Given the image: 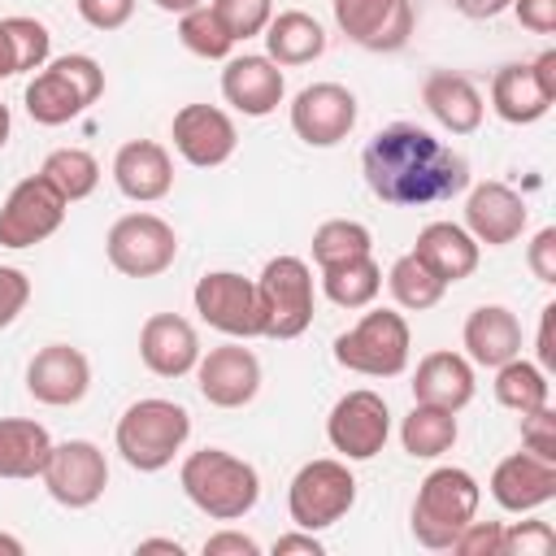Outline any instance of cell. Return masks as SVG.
<instances>
[{"label":"cell","mask_w":556,"mask_h":556,"mask_svg":"<svg viewBox=\"0 0 556 556\" xmlns=\"http://www.w3.org/2000/svg\"><path fill=\"white\" fill-rule=\"evenodd\" d=\"M178 482H182V495L213 521H239L261 500V473L226 447L191 452L178 469Z\"/></svg>","instance_id":"obj_2"},{"label":"cell","mask_w":556,"mask_h":556,"mask_svg":"<svg viewBox=\"0 0 556 556\" xmlns=\"http://www.w3.org/2000/svg\"><path fill=\"white\" fill-rule=\"evenodd\" d=\"M408 352H413V334H408L404 313H395V308H369L352 330H343L334 339V361L365 378L404 374Z\"/></svg>","instance_id":"obj_6"},{"label":"cell","mask_w":556,"mask_h":556,"mask_svg":"<svg viewBox=\"0 0 556 556\" xmlns=\"http://www.w3.org/2000/svg\"><path fill=\"white\" fill-rule=\"evenodd\" d=\"M187 439H191V413L174 400H161V395L135 400L117 417V430H113V443H117L122 460L139 473L165 469L182 452Z\"/></svg>","instance_id":"obj_4"},{"label":"cell","mask_w":556,"mask_h":556,"mask_svg":"<svg viewBox=\"0 0 556 556\" xmlns=\"http://www.w3.org/2000/svg\"><path fill=\"white\" fill-rule=\"evenodd\" d=\"M387 434H391V408L369 387L339 395L326 417V439L343 460H374L387 447Z\"/></svg>","instance_id":"obj_12"},{"label":"cell","mask_w":556,"mask_h":556,"mask_svg":"<svg viewBox=\"0 0 556 556\" xmlns=\"http://www.w3.org/2000/svg\"><path fill=\"white\" fill-rule=\"evenodd\" d=\"M517 13V22L534 35H552L556 30V0H513L508 4Z\"/></svg>","instance_id":"obj_46"},{"label":"cell","mask_w":556,"mask_h":556,"mask_svg":"<svg viewBox=\"0 0 556 556\" xmlns=\"http://www.w3.org/2000/svg\"><path fill=\"white\" fill-rule=\"evenodd\" d=\"M104 91V70L87 52H65L26 83V113L39 126H65L78 113H87Z\"/></svg>","instance_id":"obj_5"},{"label":"cell","mask_w":556,"mask_h":556,"mask_svg":"<svg viewBox=\"0 0 556 556\" xmlns=\"http://www.w3.org/2000/svg\"><path fill=\"white\" fill-rule=\"evenodd\" d=\"M104 252H109V265L126 278H156L174 265L178 256V235L165 217L156 213H126L109 226V239H104Z\"/></svg>","instance_id":"obj_9"},{"label":"cell","mask_w":556,"mask_h":556,"mask_svg":"<svg viewBox=\"0 0 556 556\" xmlns=\"http://www.w3.org/2000/svg\"><path fill=\"white\" fill-rule=\"evenodd\" d=\"M169 139L178 148V156L195 169H217L235 156L239 148V130L235 117L217 104H182L169 122Z\"/></svg>","instance_id":"obj_16"},{"label":"cell","mask_w":556,"mask_h":556,"mask_svg":"<svg viewBox=\"0 0 556 556\" xmlns=\"http://www.w3.org/2000/svg\"><path fill=\"white\" fill-rule=\"evenodd\" d=\"M208 4L222 17V26L230 30L235 43L261 35L269 26V17H274V0H208Z\"/></svg>","instance_id":"obj_38"},{"label":"cell","mask_w":556,"mask_h":556,"mask_svg":"<svg viewBox=\"0 0 556 556\" xmlns=\"http://www.w3.org/2000/svg\"><path fill=\"white\" fill-rule=\"evenodd\" d=\"M78 17L96 30H122L135 17V0H74Z\"/></svg>","instance_id":"obj_43"},{"label":"cell","mask_w":556,"mask_h":556,"mask_svg":"<svg viewBox=\"0 0 556 556\" xmlns=\"http://www.w3.org/2000/svg\"><path fill=\"white\" fill-rule=\"evenodd\" d=\"M139 361L156 378H187L200 361V334L178 313H152L139 330Z\"/></svg>","instance_id":"obj_23"},{"label":"cell","mask_w":556,"mask_h":556,"mask_svg":"<svg viewBox=\"0 0 556 556\" xmlns=\"http://www.w3.org/2000/svg\"><path fill=\"white\" fill-rule=\"evenodd\" d=\"M356 96L343 83H313L291 100V130L308 148H334L356 126Z\"/></svg>","instance_id":"obj_18"},{"label":"cell","mask_w":556,"mask_h":556,"mask_svg":"<svg viewBox=\"0 0 556 556\" xmlns=\"http://www.w3.org/2000/svg\"><path fill=\"white\" fill-rule=\"evenodd\" d=\"M356 504V478L348 469V460L321 456L295 469L291 486H287V513L300 530H330L334 521L348 517V508Z\"/></svg>","instance_id":"obj_8"},{"label":"cell","mask_w":556,"mask_h":556,"mask_svg":"<svg viewBox=\"0 0 556 556\" xmlns=\"http://www.w3.org/2000/svg\"><path fill=\"white\" fill-rule=\"evenodd\" d=\"M526 222H530V208L508 182H495V178L478 182L465 200V230L486 248H504V243L521 239Z\"/></svg>","instance_id":"obj_21"},{"label":"cell","mask_w":556,"mask_h":556,"mask_svg":"<svg viewBox=\"0 0 556 556\" xmlns=\"http://www.w3.org/2000/svg\"><path fill=\"white\" fill-rule=\"evenodd\" d=\"M460 339H465L469 361L482 365V369H500L504 361L521 356V321H517V313L504 308V304H478V308L465 317Z\"/></svg>","instance_id":"obj_26"},{"label":"cell","mask_w":556,"mask_h":556,"mask_svg":"<svg viewBox=\"0 0 556 556\" xmlns=\"http://www.w3.org/2000/svg\"><path fill=\"white\" fill-rule=\"evenodd\" d=\"M256 308L265 339H300L313 326V269L300 256L265 261L256 278Z\"/></svg>","instance_id":"obj_7"},{"label":"cell","mask_w":556,"mask_h":556,"mask_svg":"<svg viewBox=\"0 0 556 556\" xmlns=\"http://www.w3.org/2000/svg\"><path fill=\"white\" fill-rule=\"evenodd\" d=\"M556 495V460L534 452H513L491 469V500L504 513H534Z\"/></svg>","instance_id":"obj_22"},{"label":"cell","mask_w":556,"mask_h":556,"mask_svg":"<svg viewBox=\"0 0 556 556\" xmlns=\"http://www.w3.org/2000/svg\"><path fill=\"white\" fill-rule=\"evenodd\" d=\"M52 452V434L30 417H0V478H39Z\"/></svg>","instance_id":"obj_30"},{"label":"cell","mask_w":556,"mask_h":556,"mask_svg":"<svg viewBox=\"0 0 556 556\" xmlns=\"http://www.w3.org/2000/svg\"><path fill=\"white\" fill-rule=\"evenodd\" d=\"M139 552H174V556H182V543L178 539H139Z\"/></svg>","instance_id":"obj_52"},{"label":"cell","mask_w":556,"mask_h":556,"mask_svg":"<svg viewBox=\"0 0 556 556\" xmlns=\"http://www.w3.org/2000/svg\"><path fill=\"white\" fill-rule=\"evenodd\" d=\"M91 387V361L70 343H48L26 365V391L48 408H70Z\"/></svg>","instance_id":"obj_19"},{"label":"cell","mask_w":556,"mask_h":556,"mask_svg":"<svg viewBox=\"0 0 556 556\" xmlns=\"http://www.w3.org/2000/svg\"><path fill=\"white\" fill-rule=\"evenodd\" d=\"M222 96L235 113L243 117H269L282 96H287V78H282V65H274L269 56H256V52H243V56H226V70H222Z\"/></svg>","instance_id":"obj_20"},{"label":"cell","mask_w":556,"mask_h":556,"mask_svg":"<svg viewBox=\"0 0 556 556\" xmlns=\"http://www.w3.org/2000/svg\"><path fill=\"white\" fill-rule=\"evenodd\" d=\"M39 174L74 204V200H87L96 187H100V161L87 152V148H56L43 156Z\"/></svg>","instance_id":"obj_34"},{"label":"cell","mask_w":556,"mask_h":556,"mask_svg":"<svg viewBox=\"0 0 556 556\" xmlns=\"http://www.w3.org/2000/svg\"><path fill=\"white\" fill-rule=\"evenodd\" d=\"M361 169H365L369 191L382 204H400V208L443 204V200H452V195H460L469 187L465 156L456 148H447L443 139H434L417 122L382 126L365 143Z\"/></svg>","instance_id":"obj_1"},{"label":"cell","mask_w":556,"mask_h":556,"mask_svg":"<svg viewBox=\"0 0 556 556\" xmlns=\"http://www.w3.org/2000/svg\"><path fill=\"white\" fill-rule=\"evenodd\" d=\"M421 104L452 135H473L482 126V113H486L478 83L460 70H430L421 78Z\"/></svg>","instance_id":"obj_25"},{"label":"cell","mask_w":556,"mask_h":556,"mask_svg":"<svg viewBox=\"0 0 556 556\" xmlns=\"http://www.w3.org/2000/svg\"><path fill=\"white\" fill-rule=\"evenodd\" d=\"M500 539H504V526L500 521H469L452 539V552L456 556H500Z\"/></svg>","instance_id":"obj_42"},{"label":"cell","mask_w":556,"mask_h":556,"mask_svg":"<svg viewBox=\"0 0 556 556\" xmlns=\"http://www.w3.org/2000/svg\"><path fill=\"white\" fill-rule=\"evenodd\" d=\"M526 265H530V274L539 278V282H556V226H543L534 239H530V248H526Z\"/></svg>","instance_id":"obj_45"},{"label":"cell","mask_w":556,"mask_h":556,"mask_svg":"<svg viewBox=\"0 0 556 556\" xmlns=\"http://www.w3.org/2000/svg\"><path fill=\"white\" fill-rule=\"evenodd\" d=\"M195 382L213 408H243L261 391V361L252 348H243V339H230L222 348L200 352Z\"/></svg>","instance_id":"obj_17"},{"label":"cell","mask_w":556,"mask_h":556,"mask_svg":"<svg viewBox=\"0 0 556 556\" xmlns=\"http://www.w3.org/2000/svg\"><path fill=\"white\" fill-rule=\"evenodd\" d=\"M26 300H30V278L17 265H0V330L17 321Z\"/></svg>","instance_id":"obj_44"},{"label":"cell","mask_w":556,"mask_h":556,"mask_svg":"<svg viewBox=\"0 0 556 556\" xmlns=\"http://www.w3.org/2000/svg\"><path fill=\"white\" fill-rule=\"evenodd\" d=\"M339 30L365 52H400L413 39V0H334Z\"/></svg>","instance_id":"obj_15"},{"label":"cell","mask_w":556,"mask_h":556,"mask_svg":"<svg viewBox=\"0 0 556 556\" xmlns=\"http://www.w3.org/2000/svg\"><path fill=\"white\" fill-rule=\"evenodd\" d=\"M9 130H13V117H9V104L0 100V148L9 143Z\"/></svg>","instance_id":"obj_54"},{"label":"cell","mask_w":556,"mask_h":556,"mask_svg":"<svg viewBox=\"0 0 556 556\" xmlns=\"http://www.w3.org/2000/svg\"><path fill=\"white\" fill-rule=\"evenodd\" d=\"M291 552H300V556H321L326 547H321V539L313 534V530H291V534H278L274 539V556H291Z\"/></svg>","instance_id":"obj_48"},{"label":"cell","mask_w":556,"mask_h":556,"mask_svg":"<svg viewBox=\"0 0 556 556\" xmlns=\"http://www.w3.org/2000/svg\"><path fill=\"white\" fill-rule=\"evenodd\" d=\"M456 413L452 408H434V404H417L408 408V417L400 421V443L413 460H439L443 452H452L456 443Z\"/></svg>","instance_id":"obj_32"},{"label":"cell","mask_w":556,"mask_h":556,"mask_svg":"<svg viewBox=\"0 0 556 556\" xmlns=\"http://www.w3.org/2000/svg\"><path fill=\"white\" fill-rule=\"evenodd\" d=\"M556 104V48H543L534 61H513L491 78V109L508 126H530Z\"/></svg>","instance_id":"obj_10"},{"label":"cell","mask_w":556,"mask_h":556,"mask_svg":"<svg viewBox=\"0 0 556 556\" xmlns=\"http://www.w3.org/2000/svg\"><path fill=\"white\" fill-rule=\"evenodd\" d=\"M478 252H482V243L465 226H456V222H430L417 235V243H413V256L434 278H443L447 287L460 282V278H469L478 269Z\"/></svg>","instance_id":"obj_27"},{"label":"cell","mask_w":556,"mask_h":556,"mask_svg":"<svg viewBox=\"0 0 556 556\" xmlns=\"http://www.w3.org/2000/svg\"><path fill=\"white\" fill-rule=\"evenodd\" d=\"M552 321H556V304H543L539 313V369L552 374L556 369V339H552Z\"/></svg>","instance_id":"obj_49"},{"label":"cell","mask_w":556,"mask_h":556,"mask_svg":"<svg viewBox=\"0 0 556 556\" xmlns=\"http://www.w3.org/2000/svg\"><path fill=\"white\" fill-rule=\"evenodd\" d=\"M521 447L543 456V460H556V413H552V404L521 413Z\"/></svg>","instance_id":"obj_41"},{"label":"cell","mask_w":556,"mask_h":556,"mask_svg":"<svg viewBox=\"0 0 556 556\" xmlns=\"http://www.w3.org/2000/svg\"><path fill=\"white\" fill-rule=\"evenodd\" d=\"M195 313L222 330L226 339H256L261 334V308H256V282L235 269H213L191 291Z\"/></svg>","instance_id":"obj_14"},{"label":"cell","mask_w":556,"mask_h":556,"mask_svg":"<svg viewBox=\"0 0 556 556\" xmlns=\"http://www.w3.org/2000/svg\"><path fill=\"white\" fill-rule=\"evenodd\" d=\"M321 291L339 308H369L382 291V265L374 261V252L321 265Z\"/></svg>","instance_id":"obj_31"},{"label":"cell","mask_w":556,"mask_h":556,"mask_svg":"<svg viewBox=\"0 0 556 556\" xmlns=\"http://www.w3.org/2000/svg\"><path fill=\"white\" fill-rule=\"evenodd\" d=\"M552 547H556V530L547 521L504 526V539H500V556H547Z\"/></svg>","instance_id":"obj_40"},{"label":"cell","mask_w":556,"mask_h":556,"mask_svg":"<svg viewBox=\"0 0 556 556\" xmlns=\"http://www.w3.org/2000/svg\"><path fill=\"white\" fill-rule=\"evenodd\" d=\"M65 208L70 200L43 174L22 178L0 204V248H35L52 239L65 222Z\"/></svg>","instance_id":"obj_11"},{"label":"cell","mask_w":556,"mask_h":556,"mask_svg":"<svg viewBox=\"0 0 556 556\" xmlns=\"http://www.w3.org/2000/svg\"><path fill=\"white\" fill-rule=\"evenodd\" d=\"M508 4L513 0H452V9L465 13V17H500Z\"/></svg>","instance_id":"obj_51"},{"label":"cell","mask_w":556,"mask_h":556,"mask_svg":"<svg viewBox=\"0 0 556 556\" xmlns=\"http://www.w3.org/2000/svg\"><path fill=\"white\" fill-rule=\"evenodd\" d=\"M0 552H9V556H22L26 547H22V539H13V534H0Z\"/></svg>","instance_id":"obj_55"},{"label":"cell","mask_w":556,"mask_h":556,"mask_svg":"<svg viewBox=\"0 0 556 556\" xmlns=\"http://www.w3.org/2000/svg\"><path fill=\"white\" fill-rule=\"evenodd\" d=\"M374 252V235L365 222H352V217H330L313 230V261L317 269L321 265H334V261H348V256H365Z\"/></svg>","instance_id":"obj_37"},{"label":"cell","mask_w":556,"mask_h":556,"mask_svg":"<svg viewBox=\"0 0 556 556\" xmlns=\"http://www.w3.org/2000/svg\"><path fill=\"white\" fill-rule=\"evenodd\" d=\"M113 182L135 204H156L174 187V161L156 139H130L113 156Z\"/></svg>","instance_id":"obj_24"},{"label":"cell","mask_w":556,"mask_h":556,"mask_svg":"<svg viewBox=\"0 0 556 556\" xmlns=\"http://www.w3.org/2000/svg\"><path fill=\"white\" fill-rule=\"evenodd\" d=\"M156 9H165V13H187V9H195V4H204V0H152Z\"/></svg>","instance_id":"obj_53"},{"label":"cell","mask_w":556,"mask_h":556,"mask_svg":"<svg viewBox=\"0 0 556 556\" xmlns=\"http://www.w3.org/2000/svg\"><path fill=\"white\" fill-rule=\"evenodd\" d=\"M4 26H9V35H13V43H17V56H22V74H26V70H39V65H48V52H52V35H48V26H43V22H35V17H4Z\"/></svg>","instance_id":"obj_39"},{"label":"cell","mask_w":556,"mask_h":556,"mask_svg":"<svg viewBox=\"0 0 556 556\" xmlns=\"http://www.w3.org/2000/svg\"><path fill=\"white\" fill-rule=\"evenodd\" d=\"M495 400L504 404V408H513V413H530V408H543L547 400H552V382H547V374L539 369V365H530V361H521V356H513V361H504L500 369H495Z\"/></svg>","instance_id":"obj_33"},{"label":"cell","mask_w":556,"mask_h":556,"mask_svg":"<svg viewBox=\"0 0 556 556\" xmlns=\"http://www.w3.org/2000/svg\"><path fill=\"white\" fill-rule=\"evenodd\" d=\"M39 478L56 504L91 508L109 486V460L91 439H65V443H52Z\"/></svg>","instance_id":"obj_13"},{"label":"cell","mask_w":556,"mask_h":556,"mask_svg":"<svg viewBox=\"0 0 556 556\" xmlns=\"http://www.w3.org/2000/svg\"><path fill=\"white\" fill-rule=\"evenodd\" d=\"M204 556H261V543L239 530H217L204 539Z\"/></svg>","instance_id":"obj_47"},{"label":"cell","mask_w":556,"mask_h":556,"mask_svg":"<svg viewBox=\"0 0 556 556\" xmlns=\"http://www.w3.org/2000/svg\"><path fill=\"white\" fill-rule=\"evenodd\" d=\"M265 35V56L274 65H308L326 52V30L313 13L304 9H282L269 17V26L261 30Z\"/></svg>","instance_id":"obj_29"},{"label":"cell","mask_w":556,"mask_h":556,"mask_svg":"<svg viewBox=\"0 0 556 556\" xmlns=\"http://www.w3.org/2000/svg\"><path fill=\"white\" fill-rule=\"evenodd\" d=\"M178 39H182L187 52H195V56H204V61H226L230 48H235L230 30L222 26V17L213 13L208 0L195 4V9H187V13H178Z\"/></svg>","instance_id":"obj_36"},{"label":"cell","mask_w":556,"mask_h":556,"mask_svg":"<svg viewBox=\"0 0 556 556\" xmlns=\"http://www.w3.org/2000/svg\"><path fill=\"white\" fill-rule=\"evenodd\" d=\"M387 287H391L395 304L408 308V313H426V308H434V304L443 300V291H447V282L434 278L413 252L395 256V265L387 269Z\"/></svg>","instance_id":"obj_35"},{"label":"cell","mask_w":556,"mask_h":556,"mask_svg":"<svg viewBox=\"0 0 556 556\" xmlns=\"http://www.w3.org/2000/svg\"><path fill=\"white\" fill-rule=\"evenodd\" d=\"M413 400L460 413L473 400V365L460 352H430L417 361L413 374Z\"/></svg>","instance_id":"obj_28"},{"label":"cell","mask_w":556,"mask_h":556,"mask_svg":"<svg viewBox=\"0 0 556 556\" xmlns=\"http://www.w3.org/2000/svg\"><path fill=\"white\" fill-rule=\"evenodd\" d=\"M482 486L460 465H439L421 478L413 500V539L430 552H447L452 539L478 517Z\"/></svg>","instance_id":"obj_3"},{"label":"cell","mask_w":556,"mask_h":556,"mask_svg":"<svg viewBox=\"0 0 556 556\" xmlns=\"http://www.w3.org/2000/svg\"><path fill=\"white\" fill-rule=\"evenodd\" d=\"M13 74H22V56H17V43H13V35H9V26L0 17V83L13 78Z\"/></svg>","instance_id":"obj_50"}]
</instances>
